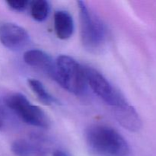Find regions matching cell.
<instances>
[{
	"mask_svg": "<svg viewBox=\"0 0 156 156\" xmlns=\"http://www.w3.org/2000/svg\"><path fill=\"white\" fill-rule=\"evenodd\" d=\"M85 140L90 149L99 156H129L130 152L124 137L106 125L95 124L88 127Z\"/></svg>",
	"mask_w": 156,
	"mask_h": 156,
	"instance_id": "1",
	"label": "cell"
},
{
	"mask_svg": "<svg viewBox=\"0 0 156 156\" xmlns=\"http://www.w3.org/2000/svg\"><path fill=\"white\" fill-rule=\"evenodd\" d=\"M56 78L55 82L69 92L81 95L88 87L85 66L67 55H61L56 60Z\"/></svg>",
	"mask_w": 156,
	"mask_h": 156,
	"instance_id": "2",
	"label": "cell"
},
{
	"mask_svg": "<svg viewBox=\"0 0 156 156\" xmlns=\"http://www.w3.org/2000/svg\"><path fill=\"white\" fill-rule=\"evenodd\" d=\"M80 16L81 40L89 51L99 50L107 38V29L103 21L89 10L85 2H78Z\"/></svg>",
	"mask_w": 156,
	"mask_h": 156,
	"instance_id": "3",
	"label": "cell"
},
{
	"mask_svg": "<svg viewBox=\"0 0 156 156\" xmlns=\"http://www.w3.org/2000/svg\"><path fill=\"white\" fill-rule=\"evenodd\" d=\"M5 105L22 121L39 128H48L50 120L39 107L34 105L20 93L9 94L5 98Z\"/></svg>",
	"mask_w": 156,
	"mask_h": 156,
	"instance_id": "4",
	"label": "cell"
},
{
	"mask_svg": "<svg viewBox=\"0 0 156 156\" xmlns=\"http://www.w3.org/2000/svg\"><path fill=\"white\" fill-rule=\"evenodd\" d=\"M85 72L88 86L96 95L112 108L127 102L122 93L98 70L85 66Z\"/></svg>",
	"mask_w": 156,
	"mask_h": 156,
	"instance_id": "5",
	"label": "cell"
},
{
	"mask_svg": "<svg viewBox=\"0 0 156 156\" xmlns=\"http://www.w3.org/2000/svg\"><path fill=\"white\" fill-rule=\"evenodd\" d=\"M0 41L11 50L24 48L30 41V36L24 28L13 23H5L0 26Z\"/></svg>",
	"mask_w": 156,
	"mask_h": 156,
	"instance_id": "6",
	"label": "cell"
},
{
	"mask_svg": "<svg viewBox=\"0 0 156 156\" xmlns=\"http://www.w3.org/2000/svg\"><path fill=\"white\" fill-rule=\"evenodd\" d=\"M23 59L27 65L44 72L53 80L56 81V61L47 53L38 49L29 50L24 53Z\"/></svg>",
	"mask_w": 156,
	"mask_h": 156,
	"instance_id": "7",
	"label": "cell"
},
{
	"mask_svg": "<svg viewBox=\"0 0 156 156\" xmlns=\"http://www.w3.org/2000/svg\"><path fill=\"white\" fill-rule=\"evenodd\" d=\"M114 117L123 127L130 132H138L142 128V120L135 108L126 102L113 108Z\"/></svg>",
	"mask_w": 156,
	"mask_h": 156,
	"instance_id": "8",
	"label": "cell"
},
{
	"mask_svg": "<svg viewBox=\"0 0 156 156\" xmlns=\"http://www.w3.org/2000/svg\"><path fill=\"white\" fill-rule=\"evenodd\" d=\"M44 143V139L34 136L30 140H16L12 143L11 148L17 156H45L47 151Z\"/></svg>",
	"mask_w": 156,
	"mask_h": 156,
	"instance_id": "9",
	"label": "cell"
},
{
	"mask_svg": "<svg viewBox=\"0 0 156 156\" xmlns=\"http://www.w3.org/2000/svg\"><path fill=\"white\" fill-rule=\"evenodd\" d=\"M54 30L58 38L67 40L75 30V24L72 15L64 10L56 11L54 14Z\"/></svg>",
	"mask_w": 156,
	"mask_h": 156,
	"instance_id": "10",
	"label": "cell"
},
{
	"mask_svg": "<svg viewBox=\"0 0 156 156\" xmlns=\"http://www.w3.org/2000/svg\"><path fill=\"white\" fill-rule=\"evenodd\" d=\"M28 85L32 91L36 94L38 99L44 105H51L53 104L58 103L57 100L51 94H50L42 82H41L37 79H28Z\"/></svg>",
	"mask_w": 156,
	"mask_h": 156,
	"instance_id": "11",
	"label": "cell"
},
{
	"mask_svg": "<svg viewBox=\"0 0 156 156\" xmlns=\"http://www.w3.org/2000/svg\"><path fill=\"white\" fill-rule=\"evenodd\" d=\"M30 15L34 20L39 22L45 21L50 12L49 2L46 0H36L30 2Z\"/></svg>",
	"mask_w": 156,
	"mask_h": 156,
	"instance_id": "12",
	"label": "cell"
},
{
	"mask_svg": "<svg viewBox=\"0 0 156 156\" xmlns=\"http://www.w3.org/2000/svg\"><path fill=\"white\" fill-rule=\"evenodd\" d=\"M6 3L11 9L15 12H24L30 4L28 0H9Z\"/></svg>",
	"mask_w": 156,
	"mask_h": 156,
	"instance_id": "13",
	"label": "cell"
},
{
	"mask_svg": "<svg viewBox=\"0 0 156 156\" xmlns=\"http://www.w3.org/2000/svg\"><path fill=\"white\" fill-rule=\"evenodd\" d=\"M10 124V116L7 111V108H5L0 104V130H5Z\"/></svg>",
	"mask_w": 156,
	"mask_h": 156,
	"instance_id": "14",
	"label": "cell"
},
{
	"mask_svg": "<svg viewBox=\"0 0 156 156\" xmlns=\"http://www.w3.org/2000/svg\"><path fill=\"white\" fill-rule=\"evenodd\" d=\"M53 156H69V155H67L65 152H63V151L57 150V151H55Z\"/></svg>",
	"mask_w": 156,
	"mask_h": 156,
	"instance_id": "15",
	"label": "cell"
}]
</instances>
